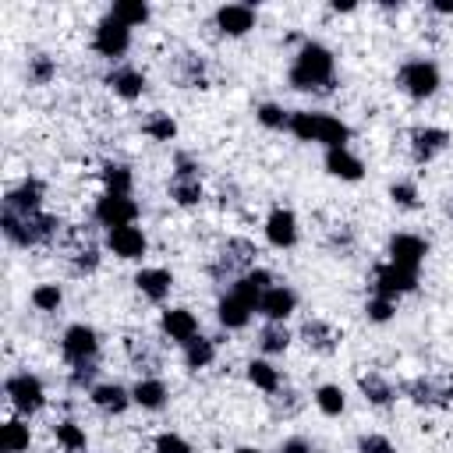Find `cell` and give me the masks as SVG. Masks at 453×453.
Here are the masks:
<instances>
[{
  "mask_svg": "<svg viewBox=\"0 0 453 453\" xmlns=\"http://www.w3.org/2000/svg\"><path fill=\"white\" fill-rule=\"evenodd\" d=\"M290 88L297 92H319V96H329L333 85H336V57L329 46L315 42V39H304L301 50L294 53V64H290Z\"/></svg>",
  "mask_w": 453,
  "mask_h": 453,
  "instance_id": "1",
  "label": "cell"
},
{
  "mask_svg": "<svg viewBox=\"0 0 453 453\" xmlns=\"http://www.w3.org/2000/svg\"><path fill=\"white\" fill-rule=\"evenodd\" d=\"M287 131L297 142H319L326 149H347V142H350V127L340 117L315 113V110H294Z\"/></svg>",
  "mask_w": 453,
  "mask_h": 453,
  "instance_id": "2",
  "label": "cell"
},
{
  "mask_svg": "<svg viewBox=\"0 0 453 453\" xmlns=\"http://www.w3.org/2000/svg\"><path fill=\"white\" fill-rule=\"evenodd\" d=\"M0 226H4V237L18 248H39V244H46L60 234V219L50 216V212H11V209H4Z\"/></svg>",
  "mask_w": 453,
  "mask_h": 453,
  "instance_id": "3",
  "label": "cell"
},
{
  "mask_svg": "<svg viewBox=\"0 0 453 453\" xmlns=\"http://www.w3.org/2000/svg\"><path fill=\"white\" fill-rule=\"evenodd\" d=\"M396 85H400L411 99H432V96L439 92V85H442V74H439V67H435L432 60L414 57V60L400 64V71H396Z\"/></svg>",
  "mask_w": 453,
  "mask_h": 453,
  "instance_id": "4",
  "label": "cell"
},
{
  "mask_svg": "<svg viewBox=\"0 0 453 453\" xmlns=\"http://www.w3.org/2000/svg\"><path fill=\"white\" fill-rule=\"evenodd\" d=\"M255 255L258 248L248 241V237H226L219 255H216V265H212V276L223 280V276H244L255 269Z\"/></svg>",
  "mask_w": 453,
  "mask_h": 453,
  "instance_id": "5",
  "label": "cell"
},
{
  "mask_svg": "<svg viewBox=\"0 0 453 453\" xmlns=\"http://www.w3.org/2000/svg\"><path fill=\"white\" fill-rule=\"evenodd\" d=\"M4 393H7V400H11V407H14L18 414H35V411H42V403H46L42 379L32 375V372H14V375H7Z\"/></svg>",
  "mask_w": 453,
  "mask_h": 453,
  "instance_id": "6",
  "label": "cell"
},
{
  "mask_svg": "<svg viewBox=\"0 0 453 453\" xmlns=\"http://www.w3.org/2000/svg\"><path fill=\"white\" fill-rule=\"evenodd\" d=\"M411 290H418V273H414V269H400V265H393V262L375 265V273H372V294H375V297L396 301V297H403V294H411Z\"/></svg>",
  "mask_w": 453,
  "mask_h": 453,
  "instance_id": "7",
  "label": "cell"
},
{
  "mask_svg": "<svg viewBox=\"0 0 453 453\" xmlns=\"http://www.w3.org/2000/svg\"><path fill=\"white\" fill-rule=\"evenodd\" d=\"M92 216H96V223L106 226V230H113V226H131V223L138 219V202H134L131 195H110V191H103V195L96 198Z\"/></svg>",
  "mask_w": 453,
  "mask_h": 453,
  "instance_id": "8",
  "label": "cell"
},
{
  "mask_svg": "<svg viewBox=\"0 0 453 453\" xmlns=\"http://www.w3.org/2000/svg\"><path fill=\"white\" fill-rule=\"evenodd\" d=\"M60 350L67 357V365H85V361H96L99 354V333L85 322H74L64 329V340H60Z\"/></svg>",
  "mask_w": 453,
  "mask_h": 453,
  "instance_id": "9",
  "label": "cell"
},
{
  "mask_svg": "<svg viewBox=\"0 0 453 453\" xmlns=\"http://www.w3.org/2000/svg\"><path fill=\"white\" fill-rule=\"evenodd\" d=\"M92 46H96V53H99V57H106V60H120V57L131 50V28L106 14V18L96 25Z\"/></svg>",
  "mask_w": 453,
  "mask_h": 453,
  "instance_id": "10",
  "label": "cell"
},
{
  "mask_svg": "<svg viewBox=\"0 0 453 453\" xmlns=\"http://www.w3.org/2000/svg\"><path fill=\"white\" fill-rule=\"evenodd\" d=\"M403 393H407V400L418 403V407H449V403H453V382L432 379V375H421V379L403 382Z\"/></svg>",
  "mask_w": 453,
  "mask_h": 453,
  "instance_id": "11",
  "label": "cell"
},
{
  "mask_svg": "<svg viewBox=\"0 0 453 453\" xmlns=\"http://www.w3.org/2000/svg\"><path fill=\"white\" fill-rule=\"evenodd\" d=\"M386 255H389L393 265H400V269H414V273H418L421 262H425V255H428V241L418 237V234H393L389 244H386Z\"/></svg>",
  "mask_w": 453,
  "mask_h": 453,
  "instance_id": "12",
  "label": "cell"
},
{
  "mask_svg": "<svg viewBox=\"0 0 453 453\" xmlns=\"http://www.w3.org/2000/svg\"><path fill=\"white\" fill-rule=\"evenodd\" d=\"M449 131L446 127H432V124H425V127H414L411 131V156H414V163H432L442 149H449Z\"/></svg>",
  "mask_w": 453,
  "mask_h": 453,
  "instance_id": "13",
  "label": "cell"
},
{
  "mask_svg": "<svg viewBox=\"0 0 453 453\" xmlns=\"http://www.w3.org/2000/svg\"><path fill=\"white\" fill-rule=\"evenodd\" d=\"M265 241L273 248H294L297 244V216L287 205H276L265 216Z\"/></svg>",
  "mask_w": 453,
  "mask_h": 453,
  "instance_id": "14",
  "label": "cell"
},
{
  "mask_svg": "<svg viewBox=\"0 0 453 453\" xmlns=\"http://www.w3.org/2000/svg\"><path fill=\"white\" fill-rule=\"evenodd\" d=\"M106 244H110V251H113L117 258H127V262L142 258L145 248H149L142 226H134V223H131V226H113V230H106Z\"/></svg>",
  "mask_w": 453,
  "mask_h": 453,
  "instance_id": "15",
  "label": "cell"
},
{
  "mask_svg": "<svg viewBox=\"0 0 453 453\" xmlns=\"http://www.w3.org/2000/svg\"><path fill=\"white\" fill-rule=\"evenodd\" d=\"M216 28L223 35H248L255 28V7L251 4H223L216 11Z\"/></svg>",
  "mask_w": 453,
  "mask_h": 453,
  "instance_id": "16",
  "label": "cell"
},
{
  "mask_svg": "<svg viewBox=\"0 0 453 453\" xmlns=\"http://www.w3.org/2000/svg\"><path fill=\"white\" fill-rule=\"evenodd\" d=\"M159 329H163L166 340H173V343L184 347L188 340L198 336V319H195L188 308H166V311L159 315Z\"/></svg>",
  "mask_w": 453,
  "mask_h": 453,
  "instance_id": "17",
  "label": "cell"
},
{
  "mask_svg": "<svg viewBox=\"0 0 453 453\" xmlns=\"http://www.w3.org/2000/svg\"><path fill=\"white\" fill-rule=\"evenodd\" d=\"M39 205H42V180H35V177H25L21 184L7 188V195H4V209H11V212H42Z\"/></svg>",
  "mask_w": 453,
  "mask_h": 453,
  "instance_id": "18",
  "label": "cell"
},
{
  "mask_svg": "<svg viewBox=\"0 0 453 453\" xmlns=\"http://www.w3.org/2000/svg\"><path fill=\"white\" fill-rule=\"evenodd\" d=\"M294 308H297V294H294L287 283H273V287L262 294V301H258V315H265L269 322H283Z\"/></svg>",
  "mask_w": 453,
  "mask_h": 453,
  "instance_id": "19",
  "label": "cell"
},
{
  "mask_svg": "<svg viewBox=\"0 0 453 453\" xmlns=\"http://www.w3.org/2000/svg\"><path fill=\"white\" fill-rule=\"evenodd\" d=\"M301 340H304L308 350H315V354H333V350L340 347L343 333H340L336 326H329L326 319H308V322L301 326Z\"/></svg>",
  "mask_w": 453,
  "mask_h": 453,
  "instance_id": "20",
  "label": "cell"
},
{
  "mask_svg": "<svg viewBox=\"0 0 453 453\" xmlns=\"http://www.w3.org/2000/svg\"><path fill=\"white\" fill-rule=\"evenodd\" d=\"M67 262H71V273L74 276H85L99 265V248L92 244V237H85V230H74L71 234V248H67Z\"/></svg>",
  "mask_w": 453,
  "mask_h": 453,
  "instance_id": "21",
  "label": "cell"
},
{
  "mask_svg": "<svg viewBox=\"0 0 453 453\" xmlns=\"http://www.w3.org/2000/svg\"><path fill=\"white\" fill-rule=\"evenodd\" d=\"M131 400H134L142 411H163L166 400H170V389H166L163 379H156V375H142V379L131 386Z\"/></svg>",
  "mask_w": 453,
  "mask_h": 453,
  "instance_id": "22",
  "label": "cell"
},
{
  "mask_svg": "<svg viewBox=\"0 0 453 453\" xmlns=\"http://www.w3.org/2000/svg\"><path fill=\"white\" fill-rule=\"evenodd\" d=\"M269 287H273L269 269H251V273H244V276H237V280H234L230 294H237L244 304H251V308L258 311V301H262V294H265Z\"/></svg>",
  "mask_w": 453,
  "mask_h": 453,
  "instance_id": "23",
  "label": "cell"
},
{
  "mask_svg": "<svg viewBox=\"0 0 453 453\" xmlns=\"http://www.w3.org/2000/svg\"><path fill=\"white\" fill-rule=\"evenodd\" d=\"M326 173L340 177V180H361L365 177V163L350 152V149H326Z\"/></svg>",
  "mask_w": 453,
  "mask_h": 453,
  "instance_id": "24",
  "label": "cell"
},
{
  "mask_svg": "<svg viewBox=\"0 0 453 453\" xmlns=\"http://www.w3.org/2000/svg\"><path fill=\"white\" fill-rule=\"evenodd\" d=\"M88 400H92L103 414H124L127 403H134L131 393H127L124 386H117V382H99V386H92V389H88Z\"/></svg>",
  "mask_w": 453,
  "mask_h": 453,
  "instance_id": "25",
  "label": "cell"
},
{
  "mask_svg": "<svg viewBox=\"0 0 453 453\" xmlns=\"http://www.w3.org/2000/svg\"><path fill=\"white\" fill-rule=\"evenodd\" d=\"M134 287L149 297V301H163L173 287V273L163 269V265H152V269H138L134 273Z\"/></svg>",
  "mask_w": 453,
  "mask_h": 453,
  "instance_id": "26",
  "label": "cell"
},
{
  "mask_svg": "<svg viewBox=\"0 0 453 453\" xmlns=\"http://www.w3.org/2000/svg\"><path fill=\"white\" fill-rule=\"evenodd\" d=\"M106 85H110L120 99H138V96L145 92V74H142L138 67L120 64V67H113V71L106 74Z\"/></svg>",
  "mask_w": 453,
  "mask_h": 453,
  "instance_id": "27",
  "label": "cell"
},
{
  "mask_svg": "<svg viewBox=\"0 0 453 453\" xmlns=\"http://www.w3.org/2000/svg\"><path fill=\"white\" fill-rule=\"evenodd\" d=\"M251 304H244L237 294H226V297H219V304H216V319H219V326L223 329H244L248 322H251Z\"/></svg>",
  "mask_w": 453,
  "mask_h": 453,
  "instance_id": "28",
  "label": "cell"
},
{
  "mask_svg": "<svg viewBox=\"0 0 453 453\" xmlns=\"http://www.w3.org/2000/svg\"><path fill=\"white\" fill-rule=\"evenodd\" d=\"M124 347H127V357H131V365L138 368V372H145V375H156L159 372V350L145 340V336H127L124 340Z\"/></svg>",
  "mask_w": 453,
  "mask_h": 453,
  "instance_id": "29",
  "label": "cell"
},
{
  "mask_svg": "<svg viewBox=\"0 0 453 453\" xmlns=\"http://www.w3.org/2000/svg\"><path fill=\"white\" fill-rule=\"evenodd\" d=\"M170 198L177 205H198L202 202V173H173L170 177Z\"/></svg>",
  "mask_w": 453,
  "mask_h": 453,
  "instance_id": "30",
  "label": "cell"
},
{
  "mask_svg": "<svg viewBox=\"0 0 453 453\" xmlns=\"http://www.w3.org/2000/svg\"><path fill=\"white\" fill-rule=\"evenodd\" d=\"M216 361V340H209V336H195V340H188L184 343V368L188 372H198V368H209Z\"/></svg>",
  "mask_w": 453,
  "mask_h": 453,
  "instance_id": "31",
  "label": "cell"
},
{
  "mask_svg": "<svg viewBox=\"0 0 453 453\" xmlns=\"http://www.w3.org/2000/svg\"><path fill=\"white\" fill-rule=\"evenodd\" d=\"M357 386H361L365 400H368V403H375V407H389V403L396 400V389H393V386H389V379H382L379 372L361 375V379H357Z\"/></svg>",
  "mask_w": 453,
  "mask_h": 453,
  "instance_id": "32",
  "label": "cell"
},
{
  "mask_svg": "<svg viewBox=\"0 0 453 453\" xmlns=\"http://www.w3.org/2000/svg\"><path fill=\"white\" fill-rule=\"evenodd\" d=\"M99 177H103L110 195H131V188H134V173L127 163H103Z\"/></svg>",
  "mask_w": 453,
  "mask_h": 453,
  "instance_id": "33",
  "label": "cell"
},
{
  "mask_svg": "<svg viewBox=\"0 0 453 453\" xmlns=\"http://www.w3.org/2000/svg\"><path fill=\"white\" fill-rule=\"evenodd\" d=\"M28 442H32V432H28V425H25L21 418L4 421V428H0V446H4V453H25Z\"/></svg>",
  "mask_w": 453,
  "mask_h": 453,
  "instance_id": "34",
  "label": "cell"
},
{
  "mask_svg": "<svg viewBox=\"0 0 453 453\" xmlns=\"http://www.w3.org/2000/svg\"><path fill=\"white\" fill-rule=\"evenodd\" d=\"M248 382L251 386H258L262 393H276L280 389V372L269 365V361H262V357H255V361H248Z\"/></svg>",
  "mask_w": 453,
  "mask_h": 453,
  "instance_id": "35",
  "label": "cell"
},
{
  "mask_svg": "<svg viewBox=\"0 0 453 453\" xmlns=\"http://www.w3.org/2000/svg\"><path fill=\"white\" fill-rule=\"evenodd\" d=\"M149 4H142V0H120V4H113L110 7V18H117L120 25H127V28H134V25H145L149 21Z\"/></svg>",
  "mask_w": 453,
  "mask_h": 453,
  "instance_id": "36",
  "label": "cell"
},
{
  "mask_svg": "<svg viewBox=\"0 0 453 453\" xmlns=\"http://www.w3.org/2000/svg\"><path fill=\"white\" fill-rule=\"evenodd\" d=\"M142 131L152 138V142H173L177 138V120L170 117V113H149L145 120H142Z\"/></svg>",
  "mask_w": 453,
  "mask_h": 453,
  "instance_id": "37",
  "label": "cell"
},
{
  "mask_svg": "<svg viewBox=\"0 0 453 453\" xmlns=\"http://www.w3.org/2000/svg\"><path fill=\"white\" fill-rule=\"evenodd\" d=\"M258 347L265 354H283L290 347V329L283 322H265L262 333H258Z\"/></svg>",
  "mask_w": 453,
  "mask_h": 453,
  "instance_id": "38",
  "label": "cell"
},
{
  "mask_svg": "<svg viewBox=\"0 0 453 453\" xmlns=\"http://www.w3.org/2000/svg\"><path fill=\"white\" fill-rule=\"evenodd\" d=\"M315 407H319L326 418H340V414H343V407H347V396H343V389H340V386L326 382V386H319V389H315Z\"/></svg>",
  "mask_w": 453,
  "mask_h": 453,
  "instance_id": "39",
  "label": "cell"
},
{
  "mask_svg": "<svg viewBox=\"0 0 453 453\" xmlns=\"http://www.w3.org/2000/svg\"><path fill=\"white\" fill-rule=\"evenodd\" d=\"M53 74H57V64H53L50 53H32V57H28V64H25L28 85H50Z\"/></svg>",
  "mask_w": 453,
  "mask_h": 453,
  "instance_id": "40",
  "label": "cell"
},
{
  "mask_svg": "<svg viewBox=\"0 0 453 453\" xmlns=\"http://www.w3.org/2000/svg\"><path fill=\"white\" fill-rule=\"evenodd\" d=\"M53 435H57V442H60L67 453H85V446H88L85 428L74 425V421H57V425H53Z\"/></svg>",
  "mask_w": 453,
  "mask_h": 453,
  "instance_id": "41",
  "label": "cell"
},
{
  "mask_svg": "<svg viewBox=\"0 0 453 453\" xmlns=\"http://www.w3.org/2000/svg\"><path fill=\"white\" fill-rule=\"evenodd\" d=\"M301 393H294V389H276L273 396H269V407H273V418H294L297 411H301Z\"/></svg>",
  "mask_w": 453,
  "mask_h": 453,
  "instance_id": "42",
  "label": "cell"
},
{
  "mask_svg": "<svg viewBox=\"0 0 453 453\" xmlns=\"http://www.w3.org/2000/svg\"><path fill=\"white\" fill-rule=\"evenodd\" d=\"M32 304H35L39 311H57V308L64 304V290H60V283H39V287L32 290Z\"/></svg>",
  "mask_w": 453,
  "mask_h": 453,
  "instance_id": "43",
  "label": "cell"
},
{
  "mask_svg": "<svg viewBox=\"0 0 453 453\" xmlns=\"http://www.w3.org/2000/svg\"><path fill=\"white\" fill-rule=\"evenodd\" d=\"M389 198H393L396 209H418V205H421L414 180H393V184H389Z\"/></svg>",
  "mask_w": 453,
  "mask_h": 453,
  "instance_id": "44",
  "label": "cell"
},
{
  "mask_svg": "<svg viewBox=\"0 0 453 453\" xmlns=\"http://www.w3.org/2000/svg\"><path fill=\"white\" fill-rule=\"evenodd\" d=\"M180 81H184V88H205V64L188 53L180 60Z\"/></svg>",
  "mask_w": 453,
  "mask_h": 453,
  "instance_id": "45",
  "label": "cell"
},
{
  "mask_svg": "<svg viewBox=\"0 0 453 453\" xmlns=\"http://www.w3.org/2000/svg\"><path fill=\"white\" fill-rule=\"evenodd\" d=\"M255 117H258V124H265V127H273V131H283V127L290 124V113H287L283 106H276V103H262V106L255 110Z\"/></svg>",
  "mask_w": 453,
  "mask_h": 453,
  "instance_id": "46",
  "label": "cell"
},
{
  "mask_svg": "<svg viewBox=\"0 0 453 453\" xmlns=\"http://www.w3.org/2000/svg\"><path fill=\"white\" fill-rule=\"evenodd\" d=\"M365 315H368V322H389L393 315H396V301H389V297H368V304H365Z\"/></svg>",
  "mask_w": 453,
  "mask_h": 453,
  "instance_id": "47",
  "label": "cell"
},
{
  "mask_svg": "<svg viewBox=\"0 0 453 453\" xmlns=\"http://www.w3.org/2000/svg\"><path fill=\"white\" fill-rule=\"evenodd\" d=\"M326 244H329V251H336V255H347V251L354 248V230H350L347 223H336V226L329 230Z\"/></svg>",
  "mask_w": 453,
  "mask_h": 453,
  "instance_id": "48",
  "label": "cell"
},
{
  "mask_svg": "<svg viewBox=\"0 0 453 453\" xmlns=\"http://www.w3.org/2000/svg\"><path fill=\"white\" fill-rule=\"evenodd\" d=\"M152 449L156 453H191V442L184 435H177V432H159L156 442H152Z\"/></svg>",
  "mask_w": 453,
  "mask_h": 453,
  "instance_id": "49",
  "label": "cell"
},
{
  "mask_svg": "<svg viewBox=\"0 0 453 453\" xmlns=\"http://www.w3.org/2000/svg\"><path fill=\"white\" fill-rule=\"evenodd\" d=\"M357 453H396V446H393L386 435L368 432V435H361V439H357Z\"/></svg>",
  "mask_w": 453,
  "mask_h": 453,
  "instance_id": "50",
  "label": "cell"
},
{
  "mask_svg": "<svg viewBox=\"0 0 453 453\" xmlns=\"http://www.w3.org/2000/svg\"><path fill=\"white\" fill-rule=\"evenodd\" d=\"M71 368H74V372H71V386H74V389H81V386H88V389H92V379H96V372H99V368H96V361L71 365Z\"/></svg>",
  "mask_w": 453,
  "mask_h": 453,
  "instance_id": "51",
  "label": "cell"
},
{
  "mask_svg": "<svg viewBox=\"0 0 453 453\" xmlns=\"http://www.w3.org/2000/svg\"><path fill=\"white\" fill-rule=\"evenodd\" d=\"M280 453H315V446H311L308 439L294 435V439H283V442H280Z\"/></svg>",
  "mask_w": 453,
  "mask_h": 453,
  "instance_id": "52",
  "label": "cell"
},
{
  "mask_svg": "<svg viewBox=\"0 0 453 453\" xmlns=\"http://www.w3.org/2000/svg\"><path fill=\"white\" fill-rule=\"evenodd\" d=\"M432 11L435 14H453V0H432Z\"/></svg>",
  "mask_w": 453,
  "mask_h": 453,
  "instance_id": "53",
  "label": "cell"
},
{
  "mask_svg": "<svg viewBox=\"0 0 453 453\" xmlns=\"http://www.w3.org/2000/svg\"><path fill=\"white\" fill-rule=\"evenodd\" d=\"M354 7H357V4H350V0H333V11H343V14H347V11H354Z\"/></svg>",
  "mask_w": 453,
  "mask_h": 453,
  "instance_id": "54",
  "label": "cell"
},
{
  "mask_svg": "<svg viewBox=\"0 0 453 453\" xmlns=\"http://www.w3.org/2000/svg\"><path fill=\"white\" fill-rule=\"evenodd\" d=\"M446 216L453 219V195H446Z\"/></svg>",
  "mask_w": 453,
  "mask_h": 453,
  "instance_id": "55",
  "label": "cell"
},
{
  "mask_svg": "<svg viewBox=\"0 0 453 453\" xmlns=\"http://www.w3.org/2000/svg\"><path fill=\"white\" fill-rule=\"evenodd\" d=\"M234 453H262V449H255V446H241V449H234Z\"/></svg>",
  "mask_w": 453,
  "mask_h": 453,
  "instance_id": "56",
  "label": "cell"
}]
</instances>
